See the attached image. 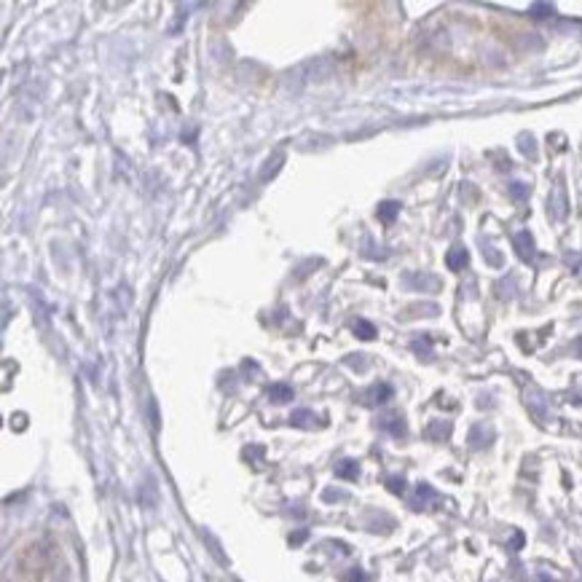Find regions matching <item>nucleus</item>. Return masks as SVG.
I'll use <instances>...</instances> for the list:
<instances>
[{
    "label": "nucleus",
    "mask_w": 582,
    "mask_h": 582,
    "mask_svg": "<svg viewBox=\"0 0 582 582\" xmlns=\"http://www.w3.org/2000/svg\"><path fill=\"white\" fill-rule=\"evenodd\" d=\"M491 440H494V432L488 427H483V424H475L470 430V446L473 448H486Z\"/></svg>",
    "instance_id": "f257e3e1"
},
{
    "label": "nucleus",
    "mask_w": 582,
    "mask_h": 582,
    "mask_svg": "<svg viewBox=\"0 0 582 582\" xmlns=\"http://www.w3.org/2000/svg\"><path fill=\"white\" fill-rule=\"evenodd\" d=\"M446 263L451 271H461L467 266V250L464 247H451L446 255Z\"/></svg>",
    "instance_id": "f03ea898"
},
{
    "label": "nucleus",
    "mask_w": 582,
    "mask_h": 582,
    "mask_svg": "<svg viewBox=\"0 0 582 582\" xmlns=\"http://www.w3.org/2000/svg\"><path fill=\"white\" fill-rule=\"evenodd\" d=\"M513 242H515V247H518V255L528 260V257H531V250H534V239H531L526 231H523V234H518V236H515Z\"/></svg>",
    "instance_id": "7ed1b4c3"
},
{
    "label": "nucleus",
    "mask_w": 582,
    "mask_h": 582,
    "mask_svg": "<svg viewBox=\"0 0 582 582\" xmlns=\"http://www.w3.org/2000/svg\"><path fill=\"white\" fill-rule=\"evenodd\" d=\"M269 397L277 400V403H284V400H293V389H290L287 384H274L269 389Z\"/></svg>",
    "instance_id": "20e7f679"
},
{
    "label": "nucleus",
    "mask_w": 582,
    "mask_h": 582,
    "mask_svg": "<svg viewBox=\"0 0 582 582\" xmlns=\"http://www.w3.org/2000/svg\"><path fill=\"white\" fill-rule=\"evenodd\" d=\"M389 397H392V389H389L387 384H379V387H373V389L368 392V400H370V403H387Z\"/></svg>",
    "instance_id": "39448f33"
},
{
    "label": "nucleus",
    "mask_w": 582,
    "mask_h": 582,
    "mask_svg": "<svg viewBox=\"0 0 582 582\" xmlns=\"http://www.w3.org/2000/svg\"><path fill=\"white\" fill-rule=\"evenodd\" d=\"M397 212H400V204L397 202H384L379 207V217L384 223H392L394 217H397Z\"/></svg>",
    "instance_id": "423d86ee"
},
{
    "label": "nucleus",
    "mask_w": 582,
    "mask_h": 582,
    "mask_svg": "<svg viewBox=\"0 0 582 582\" xmlns=\"http://www.w3.org/2000/svg\"><path fill=\"white\" fill-rule=\"evenodd\" d=\"M448 432H451V424H446V421H435L432 427L427 430V437H432V440H443V437H448Z\"/></svg>",
    "instance_id": "0eeeda50"
},
{
    "label": "nucleus",
    "mask_w": 582,
    "mask_h": 582,
    "mask_svg": "<svg viewBox=\"0 0 582 582\" xmlns=\"http://www.w3.org/2000/svg\"><path fill=\"white\" fill-rule=\"evenodd\" d=\"M336 473H339L341 478H349V480H354V478H357V461H341Z\"/></svg>",
    "instance_id": "6e6552de"
},
{
    "label": "nucleus",
    "mask_w": 582,
    "mask_h": 582,
    "mask_svg": "<svg viewBox=\"0 0 582 582\" xmlns=\"http://www.w3.org/2000/svg\"><path fill=\"white\" fill-rule=\"evenodd\" d=\"M354 333H357L360 339H365V341L376 336V330H373V325H370V322H363V320H360V322L354 325Z\"/></svg>",
    "instance_id": "1a4fd4ad"
},
{
    "label": "nucleus",
    "mask_w": 582,
    "mask_h": 582,
    "mask_svg": "<svg viewBox=\"0 0 582 582\" xmlns=\"http://www.w3.org/2000/svg\"><path fill=\"white\" fill-rule=\"evenodd\" d=\"M510 193H513L515 202H521V199H526L528 196V186H523V183H513V186H510Z\"/></svg>",
    "instance_id": "9d476101"
},
{
    "label": "nucleus",
    "mask_w": 582,
    "mask_h": 582,
    "mask_svg": "<svg viewBox=\"0 0 582 582\" xmlns=\"http://www.w3.org/2000/svg\"><path fill=\"white\" fill-rule=\"evenodd\" d=\"M553 14V6H547V3H537V6H531V16H537V19H542V16H550Z\"/></svg>",
    "instance_id": "9b49d317"
},
{
    "label": "nucleus",
    "mask_w": 582,
    "mask_h": 582,
    "mask_svg": "<svg viewBox=\"0 0 582 582\" xmlns=\"http://www.w3.org/2000/svg\"><path fill=\"white\" fill-rule=\"evenodd\" d=\"M387 430L392 435H403L406 432V424H403V419H389L387 421Z\"/></svg>",
    "instance_id": "f8f14e48"
},
{
    "label": "nucleus",
    "mask_w": 582,
    "mask_h": 582,
    "mask_svg": "<svg viewBox=\"0 0 582 582\" xmlns=\"http://www.w3.org/2000/svg\"><path fill=\"white\" fill-rule=\"evenodd\" d=\"M387 483H389V488H392L394 494H403V491H406V480H403V478H389Z\"/></svg>",
    "instance_id": "ddd939ff"
},
{
    "label": "nucleus",
    "mask_w": 582,
    "mask_h": 582,
    "mask_svg": "<svg viewBox=\"0 0 582 582\" xmlns=\"http://www.w3.org/2000/svg\"><path fill=\"white\" fill-rule=\"evenodd\" d=\"M413 349H416V352H430V339H424V341H416V344H413Z\"/></svg>",
    "instance_id": "4468645a"
}]
</instances>
